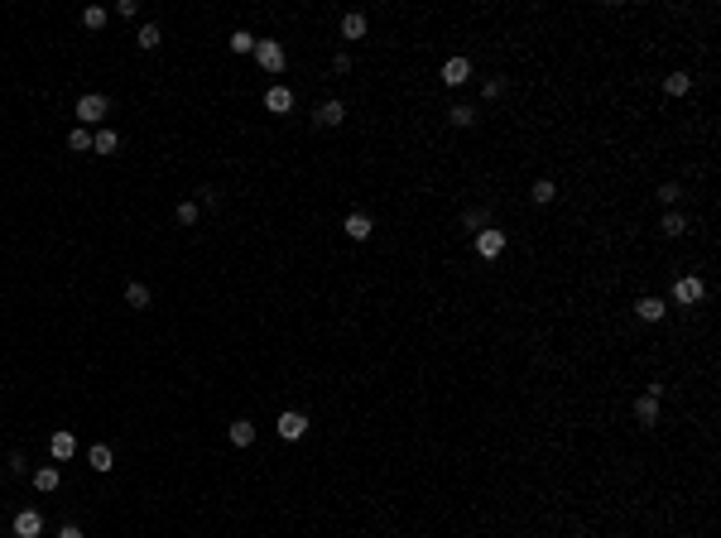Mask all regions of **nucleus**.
<instances>
[{
	"label": "nucleus",
	"mask_w": 721,
	"mask_h": 538,
	"mask_svg": "<svg viewBox=\"0 0 721 538\" xmlns=\"http://www.w3.org/2000/svg\"><path fill=\"white\" fill-rule=\"evenodd\" d=\"M231 54H255V34L250 29H236L231 34Z\"/></svg>",
	"instance_id": "27"
},
{
	"label": "nucleus",
	"mask_w": 721,
	"mask_h": 538,
	"mask_svg": "<svg viewBox=\"0 0 721 538\" xmlns=\"http://www.w3.org/2000/svg\"><path fill=\"white\" fill-rule=\"evenodd\" d=\"M500 92H505V77H486V82H481V96H486V101H495Z\"/></svg>",
	"instance_id": "29"
},
{
	"label": "nucleus",
	"mask_w": 721,
	"mask_h": 538,
	"mask_svg": "<svg viewBox=\"0 0 721 538\" xmlns=\"http://www.w3.org/2000/svg\"><path fill=\"white\" fill-rule=\"evenodd\" d=\"M635 423H640V428H654V423H659V399L640 394V399H635Z\"/></svg>",
	"instance_id": "16"
},
{
	"label": "nucleus",
	"mask_w": 721,
	"mask_h": 538,
	"mask_svg": "<svg viewBox=\"0 0 721 538\" xmlns=\"http://www.w3.org/2000/svg\"><path fill=\"white\" fill-rule=\"evenodd\" d=\"M659 231H664L668 241H678V236L688 231V216H683V212H664V221H659Z\"/></svg>",
	"instance_id": "20"
},
{
	"label": "nucleus",
	"mask_w": 721,
	"mask_h": 538,
	"mask_svg": "<svg viewBox=\"0 0 721 538\" xmlns=\"http://www.w3.org/2000/svg\"><path fill=\"white\" fill-rule=\"evenodd\" d=\"M313 120H318V125H327V130H337V125L347 120V101H337V96H327V101H322V106L313 111Z\"/></svg>",
	"instance_id": "7"
},
{
	"label": "nucleus",
	"mask_w": 721,
	"mask_h": 538,
	"mask_svg": "<svg viewBox=\"0 0 721 538\" xmlns=\"http://www.w3.org/2000/svg\"><path fill=\"white\" fill-rule=\"evenodd\" d=\"M505 245H510V236L500 231V226L476 231V255H481V260H500V255H505Z\"/></svg>",
	"instance_id": "4"
},
{
	"label": "nucleus",
	"mask_w": 721,
	"mask_h": 538,
	"mask_svg": "<svg viewBox=\"0 0 721 538\" xmlns=\"http://www.w3.org/2000/svg\"><path fill=\"white\" fill-rule=\"evenodd\" d=\"M250 442H255V423L250 418H236L231 423V447H250Z\"/></svg>",
	"instance_id": "23"
},
{
	"label": "nucleus",
	"mask_w": 721,
	"mask_h": 538,
	"mask_svg": "<svg viewBox=\"0 0 721 538\" xmlns=\"http://www.w3.org/2000/svg\"><path fill=\"white\" fill-rule=\"evenodd\" d=\"M255 63L265 68L269 77L284 73V44H279V39H255Z\"/></svg>",
	"instance_id": "3"
},
{
	"label": "nucleus",
	"mask_w": 721,
	"mask_h": 538,
	"mask_svg": "<svg viewBox=\"0 0 721 538\" xmlns=\"http://www.w3.org/2000/svg\"><path fill=\"white\" fill-rule=\"evenodd\" d=\"M366 29H371V20L361 15V10H351V15H342V39H366Z\"/></svg>",
	"instance_id": "15"
},
{
	"label": "nucleus",
	"mask_w": 721,
	"mask_h": 538,
	"mask_svg": "<svg viewBox=\"0 0 721 538\" xmlns=\"http://www.w3.org/2000/svg\"><path fill=\"white\" fill-rule=\"evenodd\" d=\"M448 120H452V125H457V130H467V125H472V120H476V111H472V106H467V101H457V106H452V111H448Z\"/></svg>",
	"instance_id": "26"
},
{
	"label": "nucleus",
	"mask_w": 721,
	"mask_h": 538,
	"mask_svg": "<svg viewBox=\"0 0 721 538\" xmlns=\"http://www.w3.org/2000/svg\"><path fill=\"white\" fill-rule=\"evenodd\" d=\"M472 82V58H448L443 63V87H467Z\"/></svg>",
	"instance_id": "9"
},
{
	"label": "nucleus",
	"mask_w": 721,
	"mask_h": 538,
	"mask_svg": "<svg viewBox=\"0 0 721 538\" xmlns=\"http://www.w3.org/2000/svg\"><path fill=\"white\" fill-rule=\"evenodd\" d=\"M342 231H347V241H371V216L366 212H347V221H342Z\"/></svg>",
	"instance_id": "12"
},
{
	"label": "nucleus",
	"mask_w": 721,
	"mask_h": 538,
	"mask_svg": "<svg viewBox=\"0 0 721 538\" xmlns=\"http://www.w3.org/2000/svg\"><path fill=\"white\" fill-rule=\"evenodd\" d=\"M702 298H707V279L702 274H678L673 279V303L678 308H697Z\"/></svg>",
	"instance_id": "1"
},
{
	"label": "nucleus",
	"mask_w": 721,
	"mask_h": 538,
	"mask_svg": "<svg viewBox=\"0 0 721 538\" xmlns=\"http://www.w3.org/2000/svg\"><path fill=\"white\" fill-rule=\"evenodd\" d=\"M82 25H87V29H106V10H101V5H87V10H82Z\"/></svg>",
	"instance_id": "28"
},
{
	"label": "nucleus",
	"mask_w": 721,
	"mask_h": 538,
	"mask_svg": "<svg viewBox=\"0 0 721 538\" xmlns=\"http://www.w3.org/2000/svg\"><path fill=\"white\" fill-rule=\"evenodd\" d=\"M135 44H140V49H144V54H154V49H159V44H164V34H159V25H140V34H135Z\"/></svg>",
	"instance_id": "24"
},
{
	"label": "nucleus",
	"mask_w": 721,
	"mask_h": 538,
	"mask_svg": "<svg viewBox=\"0 0 721 538\" xmlns=\"http://www.w3.org/2000/svg\"><path fill=\"white\" fill-rule=\"evenodd\" d=\"M635 318H640V323H664V318H668V303L659 294H644L640 303H635Z\"/></svg>",
	"instance_id": "8"
},
{
	"label": "nucleus",
	"mask_w": 721,
	"mask_h": 538,
	"mask_svg": "<svg viewBox=\"0 0 721 538\" xmlns=\"http://www.w3.org/2000/svg\"><path fill=\"white\" fill-rule=\"evenodd\" d=\"M10 529H15V538H39V534H44V514L29 505V510L15 514V524H10Z\"/></svg>",
	"instance_id": "6"
},
{
	"label": "nucleus",
	"mask_w": 721,
	"mask_h": 538,
	"mask_svg": "<svg viewBox=\"0 0 721 538\" xmlns=\"http://www.w3.org/2000/svg\"><path fill=\"white\" fill-rule=\"evenodd\" d=\"M664 92H668V96H688V92H693V73H668Z\"/></svg>",
	"instance_id": "18"
},
{
	"label": "nucleus",
	"mask_w": 721,
	"mask_h": 538,
	"mask_svg": "<svg viewBox=\"0 0 721 538\" xmlns=\"http://www.w3.org/2000/svg\"><path fill=\"white\" fill-rule=\"evenodd\" d=\"M197 212H202L197 202H178V221H183V226H192V221H197Z\"/></svg>",
	"instance_id": "30"
},
{
	"label": "nucleus",
	"mask_w": 721,
	"mask_h": 538,
	"mask_svg": "<svg viewBox=\"0 0 721 538\" xmlns=\"http://www.w3.org/2000/svg\"><path fill=\"white\" fill-rule=\"evenodd\" d=\"M486 226H491V212L486 207H467L462 212V231H486Z\"/></svg>",
	"instance_id": "22"
},
{
	"label": "nucleus",
	"mask_w": 721,
	"mask_h": 538,
	"mask_svg": "<svg viewBox=\"0 0 721 538\" xmlns=\"http://www.w3.org/2000/svg\"><path fill=\"white\" fill-rule=\"evenodd\" d=\"M49 452H54V461H73L78 457V437H73L68 428H58L54 437H49Z\"/></svg>",
	"instance_id": "10"
},
{
	"label": "nucleus",
	"mask_w": 721,
	"mask_h": 538,
	"mask_svg": "<svg viewBox=\"0 0 721 538\" xmlns=\"http://www.w3.org/2000/svg\"><path fill=\"white\" fill-rule=\"evenodd\" d=\"M154 303V294H149V284H125V308H135V313H144Z\"/></svg>",
	"instance_id": "17"
},
{
	"label": "nucleus",
	"mask_w": 721,
	"mask_h": 538,
	"mask_svg": "<svg viewBox=\"0 0 721 538\" xmlns=\"http://www.w3.org/2000/svg\"><path fill=\"white\" fill-rule=\"evenodd\" d=\"M58 538H82V529H78V524H63V529H58Z\"/></svg>",
	"instance_id": "34"
},
{
	"label": "nucleus",
	"mask_w": 721,
	"mask_h": 538,
	"mask_svg": "<svg viewBox=\"0 0 721 538\" xmlns=\"http://www.w3.org/2000/svg\"><path fill=\"white\" fill-rule=\"evenodd\" d=\"M274 428H279V437H284V442H298V437L308 432V413H298V408H284V413L274 418Z\"/></svg>",
	"instance_id": "5"
},
{
	"label": "nucleus",
	"mask_w": 721,
	"mask_h": 538,
	"mask_svg": "<svg viewBox=\"0 0 721 538\" xmlns=\"http://www.w3.org/2000/svg\"><path fill=\"white\" fill-rule=\"evenodd\" d=\"M529 197H534L538 207H548V202L558 197V183H553V178H534V188H529Z\"/></svg>",
	"instance_id": "21"
},
{
	"label": "nucleus",
	"mask_w": 721,
	"mask_h": 538,
	"mask_svg": "<svg viewBox=\"0 0 721 538\" xmlns=\"http://www.w3.org/2000/svg\"><path fill=\"white\" fill-rule=\"evenodd\" d=\"M29 481H34V490L54 495L58 485H63V471H58V466H34V471H29Z\"/></svg>",
	"instance_id": "13"
},
{
	"label": "nucleus",
	"mask_w": 721,
	"mask_h": 538,
	"mask_svg": "<svg viewBox=\"0 0 721 538\" xmlns=\"http://www.w3.org/2000/svg\"><path fill=\"white\" fill-rule=\"evenodd\" d=\"M10 471H15V476H25V471H29V457H25V452H15V457H10Z\"/></svg>",
	"instance_id": "33"
},
{
	"label": "nucleus",
	"mask_w": 721,
	"mask_h": 538,
	"mask_svg": "<svg viewBox=\"0 0 721 538\" xmlns=\"http://www.w3.org/2000/svg\"><path fill=\"white\" fill-rule=\"evenodd\" d=\"M87 466H92V471H101V476H106V471H116V452H111L106 442H97V447H92V452H87Z\"/></svg>",
	"instance_id": "14"
},
{
	"label": "nucleus",
	"mask_w": 721,
	"mask_h": 538,
	"mask_svg": "<svg viewBox=\"0 0 721 538\" xmlns=\"http://www.w3.org/2000/svg\"><path fill=\"white\" fill-rule=\"evenodd\" d=\"M121 149V134L116 130H97L92 134V154H116Z\"/></svg>",
	"instance_id": "19"
},
{
	"label": "nucleus",
	"mask_w": 721,
	"mask_h": 538,
	"mask_svg": "<svg viewBox=\"0 0 721 538\" xmlns=\"http://www.w3.org/2000/svg\"><path fill=\"white\" fill-rule=\"evenodd\" d=\"M106 115H111V101L101 92H82L78 96V125H101Z\"/></svg>",
	"instance_id": "2"
},
{
	"label": "nucleus",
	"mask_w": 721,
	"mask_h": 538,
	"mask_svg": "<svg viewBox=\"0 0 721 538\" xmlns=\"http://www.w3.org/2000/svg\"><path fill=\"white\" fill-rule=\"evenodd\" d=\"M68 149H73V154H87V149H92V134H87V125H73V130H68Z\"/></svg>",
	"instance_id": "25"
},
{
	"label": "nucleus",
	"mask_w": 721,
	"mask_h": 538,
	"mask_svg": "<svg viewBox=\"0 0 721 538\" xmlns=\"http://www.w3.org/2000/svg\"><path fill=\"white\" fill-rule=\"evenodd\" d=\"M678 197H683V188H678V183H664V188H659V202H664V207H673Z\"/></svg>",
	"instance_id": "31"
},
{
	"label": "nucleus",
	"mask_w": 721,
	"mask_h": 538,
	"mask_svg": "<svg viewBox=\"0 0 721 538\" xmlns=\"http://www.w3.org/2000/svg\"><path fill=\"white\" fill-rule=\"evenodd\" d=\"M116 15H121V20H135V15H140V5H135V0H116Z\"/></svg>",
	"instance_id": "32"
},
{
	"label": "nucleus",
	"mask_w": 721,
	"mask_h": 538,
	"mask_svg": "<svg viewBox=\"0 0 721 538\" xmlns=\"http://www.w3.org/2000/svg\"><path fill=\"white\" fill-rule=\"evenodd\" d=\"M265 111H274V115H289V111H294V92L274 82V87L265 92Z\"/></svg>",
	"instance_id": "11"
}]
</instances>
